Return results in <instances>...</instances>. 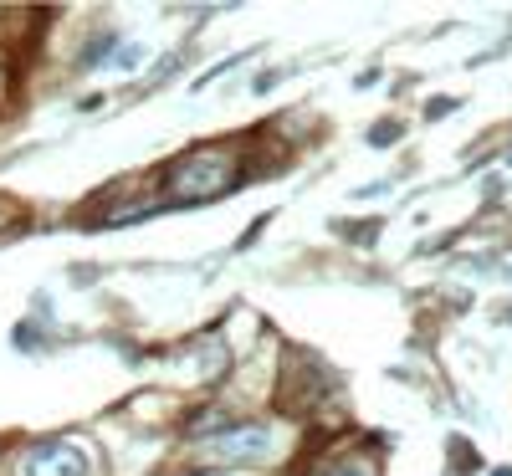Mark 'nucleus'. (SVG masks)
Returning <instances> with one entry per match:
<instances>
[{"label":"nucleus","instance_id":"obj_4","mask_svg":"<svg viewBox=\"0 0 512 476\" xmlns=\"http://www.w3.org/2000/svg\"><path fill=\"white\" fill-rule=\"evenodd\" d=\"M216 451L221 456H262L267 451V430L262 425H246V430H236V436H221Z\"/></svg>","mask_w":512,"mask_h":476},{"label":"nucleus","instance_id":"obj_2","mask_svg":"<svg viewBox=\"0 0 512 476\" xmlns=\"http://www.w3.org/2000/svg\"><path fill=\"white\" fill-rule=\"evenodd\" d=\"M323 389H328V374H323V369H318L308 354H287L282 395H277V405H282L287 415H303V410H313Z\"/></svg>","mask_w":512,"mask_h":476},{"label":"nucleus","instance_id":"obj_6","mask_svg":"<svg viewBox=\"0 0 512 476\" xmlns=\"http://www.w3.org/2000/svg\"><path fill=\"white\" fill-rule=\"evenodd\" d=\"M400 139V123H379V128H369V144H395Z\"/></svg>","mask_w":512,"mask_h":476},{"label":"nucleus","instance_id":"obj_1","mask_svg":"<svg viewBox=\"0 0 512 476\" xmlns=\"http://www.w3.org/2000/svg\"><path fill=\"white\" fill-rule=\"evenodd\" d=\"M241 180H246V169H241V159L231 149H190L185 159H175L164 169V200H180V205L221 200Z\"/></svg>","mask_w":512,"mask_h":476},{"label":"nucleus","instance_id":"obj_5","mask_svg":"<svg viewBox=\"0 0 512 476\" xmlns=\"http://www.w3.org/2000/svg\"><path fill=\"white\" fill-rule=\"evenodd\" d=\"M451 461H456L461 471H477V451L466 446V441H456V446H451Z\"/></svg>","mask_w":512,"mask_h":476},{"label":"nucleus","instance_id":"obj_7","mask_svg":"<svg viewBox=\"0 0 512 476\" xmlns=\"http://www.w3.org/2000/svg\"><path fill=\"white\" fill-rule=\"evenodd\" d=\"M328 476H374V471H369L364 461H344V466H333Z\"/></svg>","mask_w":512,"mask_h":476},{"label":"nucleus","instance_id":"obj_8","mask_svg":"<svg viewBox=\"0 0 512 476\" xmlns=\"http://www.w3.org/2000/svg\"><path fill=\"white\" fill-rule=\"evenodd\" d=\"M456 108V98H431V108H425V118H446Z\"/></svg>","mask_w":512,"mask_h":476},{"label":"nucleus","instance_id":"obj_3","mask_svg":"<svg viewBox=\"0 0 512 476\" xmlns=\"http://www.w3.org/2000/svg\"><path fill=\"white\" fill-rule=\"evenodd\" d=\"M26 476H88V456L77 446H62V441H47L26 456Z\"/></svg>","mask_w":512,"mask_h":476}]
</instances>
